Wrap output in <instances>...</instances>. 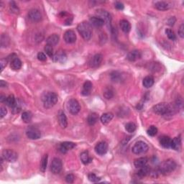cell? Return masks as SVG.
I'll return each mask as SVG.
<instances>
[{
	"instance_id": "1",
	"label": "cell",
	"mask_w": 184,
	"mask_h": 184,
	"mask_svg": "<svg viewBox=\"0 0 184 184\" xmlns=\"http://www.w3.org/2000/svg\"><path fill=\"white\" fill-rule=\"evenodd\" d=\"M176 109L173 105L169 104L168 103H159L153 107V111L155 114L162 116H171L175 114Z\"/></svg>"
},
{
	"instance_id": "2",
	"label": "cell",
	"mask_w": 184,
	"mask_h": 184,
	"mask_svg": "<svg viewBox=\"0 0 184 184\" xmlns=\"http://www.w3.org/2000/svg\"><path fill=\"white\" fill-rule=\"evenodd\" d=\"M177 164L173 159H168L163 161L158 167L159 173L162 175H168L176 168Z\"/></svg>"
},
{
	"instance_id": "3",
	"label": "cell",
	"mask_w": 184,
	"mask_h": 184,
	"mask_svg": "<svg viewBox=\"0 0 184 184\" xmlns=\"http://www.w3.org/2000/svg\"><path fill=\"white\" fill-rule=\"evenodd\" d=\"M42 100H43L44 107L46 109H50V108L53 107V106L56 104L58 100V97L56 94L54 93V92L48 91L44 94L43 97H42Z\"/></svg>"
},
{
	"instance_id": "4",
	"label": "cell",
	"mask_w": 184,
	"mask_h": 184,
	"mask_svg": "<svg viewBox=\"0 0 184 184\" xmlns=\"http://www.w3.org/2000/svg\"><path fill=\"white\" fill-rule=\"evenodd\" d=\"M77 30L85 41H89L92 36L91 25L87 22H83L77 26Z\"/></svg>"
},
{
	"instance_id": "5",
	"label": "cell",
	"mask_w": 184,
	"mask_h": 184,
	"mask_svg": "<svg viewBox=\"0 0 184 184\" xmlns=\"http://www.w3.org/2000/svg\"><path fill=\"white\" fill-rule=\"evenodd\" d=\"M149 150V147L147 143L143 141H138L133 145L132 151L135 155H140L147 153Z\"/></svg>"
},
{
	"instance_id": "6",
	"label": "cell",
	"mask_w": 184,
	"mask_h": 184,
	"mask_svg": "<svg viewBox=\"0 0 184 184\" xmlns=\"http://www.w3.org/2000/svg\"><path fill=\"white\" fill-rule=\"evenodd\" d=\"M2 157L5 161L9 162V163H15L18 158V154L13 150L5 149L2 151Z\"/></svg>"
},
{
	"instance_id": "7",
	"label": "cell",
	"mask_w": 184,
	"mask_h": 184,
	"mask_svg": "<svg viewBox=\"0 0 184 184\" xmlns=\"http://www.w3.org/2000/svg\"><path fill=\"white\" fill-rule=\"evenodd\" d=\"M11 56L12 58H10V55L7 58L8 61L10 62V68L13 71H19L22 68V65H23L22 61L18 58L15 54H12V55H11Z\"/></svg>"
},
{
	"instance_id": "8",
	"label": "cell",
	"mask_w": 184,
	"mask_h": 184,
	"mask_svg": "<svg viewBox=\"0 0 184 184\" xmlns=\"http://www.w3.org/2000/svg\"><path fill=\"white\" fill-rule=\"evenodd\" d=\"M68 108H69L70 113L73 115H77L81 110V106H80L79 101L75 99L69 100V103H68Z\"/></svg>"
},
{
	"instance_id": "9",
	"label": "cell",
	"mask_w": 184,
	"mask_h": 184,
	"mask_svg": "<svg viewBox=\"0 0 184 184\" xmlns=\"http://www.w3.org/2000/svg\"><path fill=\"white\" fill-rule=\"evenodd\" d=\"M63 168V163L61 159L55 157L52 161L51 165V171L53 174H58Z\"/></svg>"
},
{
	"instance_id": "10",
	"label": "cell",
	"mask_w": 184,
	"mask_h": 184,
	"mask_svg": "<svg viewBox=\"0 0 184 184\" xmlns=\"http://www.w3.org/2000/svg\"><path fill=\"white\" fill-rule=\"evenodd\" d=\"M27 17L33 23H38L42 19L41 12L37 9H30L27 14Z\"/></svg>"
},
{
	"instance_id": "11",
	"label": "cell",
	"mask_w": 184,
	"mask_h": 184,
	"mask_svg": "<svg viewBox=\"0 0 184 184\" xmlns=\"http://www.w3.org/2000/svg\"><path fill=\"white\" fill-rule=\"evenodd\" d=\"M97 15L99 16V17L104 19V21L107 24L108 27L111 28V15L107 11L104 10V9H99V10H97Z\"/></svg>"
},
{
	"instance_id": "12",
	"label": "cell",
	"mask_w": 184,
	"mask_h": 184,
	"mask_svg": "<svg viewBox=\"0 0 184 184\" xmlns=\"http://www.w3.org/2000/svg\"><path fill=\"white\" fill-rule=\"evenodd\" d=\"M63 39L66 43H73L76 41V35L74 31L69 30H67L64 33Z\"/></svg>"
},
{
	"instance_id": "13",
	"label": "cell",
	"mask_w": 184,
	"mask_h": 184,
	"mask_svg": "<svg viewBox=\"0 0 184 184\" xmlns=\"http://www.w3.org/2000/svg\"><path fill=\"white\" fill-rule=\"evenodd\" d=\"M102 61H103V55L100 53L96 54L95 55H94L93 58H92L91 60V61H90L89 63L90 67L94 68V69H96V68L99 67V65H101Z\"/></svg>"
},
{
	"instance_id": "14",
	"label": "cell",
	"mask_w": 184,
	"mask_h": 184,
	"mask_svg": "<svg viewBox=\"0 0 184 184\" xmlns=\"http://www.w3.org/2000/svg\"><path fill=\"white\" fill-rule=\"evenodd\" d=\"M95 151L98 155H104L108 151V145L105 142H100L95 146Z\"/></svg>"
},
{
	"instance_id": "15",
	"label": "cell",
	"mask_w": 184,
	"mask_h": 184,
	"mask_svg": "<svg viewBox=\"0 0 184 184\" xmlns=\"http://www.w3.org/2000/svg\"><path fill=\"white\" fill-rule=\"evenodd\" d=\"M26 135L30 140H37L41 137V131L36 128H30L26 132Z\"/></svg>"
},
{
	"instance_id": "16",
	"label": "cell",
	"mask_w": 184,
	"mask_h": 184,
	"mask_svg": "<svg viewBox=\"0 0 184 184\" xmlns=\"http://www.w3.org/2000/svg\"><path fill=\"white\" fill-rule=\"evenodd\" d=\"M76 147V144L71 142H63L59 146V150L62 153H66L69 150H71Z\"/></svg>"
},
{
	"instance_id": "17",
	"label": "cell",
	"mask_w": 184,
	"mask_h": 184,
	"mask_svg": "<svg viewBox=\"0 0 184 184\" xmlns=\"http://www.w3.org/2000/svg\"><path fill=\"white\" fill-rule=\"evenodd\" d=\"M141 57H142L141 51H139V50H134V51H132L131 52H129V53H128L127 58L128 61L134 62L137 61V60L140 59Z\"/></svg>"
},
{
	"instance_id": "18",
	"label": "cell",
	"mask_w": 184,
	"mask_h": 184,
	"mask_svg": "<svg viewBox=\"0 0 184 184\" xmlns=\"http://www.w3.org/2000/svg\"><path fill=\"white\" fill-rule=\"evenodd\" d=\"M154 6L157 9L160 11H165L170 9L171 6L167 2L164 1H157L154 2Z\"/></svg>"
},
{
	"instance_id": "19",
	"label": "cell",
	"mask_w": 184,
	"mask_h": 184,
	"mask_svg": "<svg viewBox=\"0 0 184 184\" xmlns=\"http://www.w3.org/2000/svg\"><path fill=\"white\" fill-rule=\"evenodd\" d=\"M58 122L61 127L62 128H66L68 126L67 117L63 111H59L58 115Z\"/></svg>"
},
{
	"instance_id": "20",
	"label": "cell",
	"mask_w": 184,
	"mask_h": 184,
	"mask_svg": "<svg viewBox=\"0 0 184 184\" xmlns=\"http://www.w3.org/2000/svg\"><path fill=\"white\" fill-rule=\"evenodd\" d=\"M60 40L59 35H57V34H53V35H50L48 37L47 40H46V43H47V45H51V46H54L56 45L58 43Z\"/></svg>"
},
{
	"instance_id": "21",
	"label": "cell",
	"mask_w": 184,
	"mask_h": 184,
	"mask_svg": "<svg viewBox=\"0 0 184 184\" xmlns=\"http://www.w3.org/2000/svg\"><path fill=\"white\" fill-rule=\"evenodd\" d=\"M89 22L92 25L95 26V27H102V26L105 24L104 19H102L99 17H92L90 18Z\"/></svg>"
},
{
	"instance_id": "22",
	"label": "cell",
	"mask_w": 184,
	"mask_h": 184,
	"mask_svg": "<svg viewBox=\"0 0 184 184\" xmlns=\"http://www.w3.org/2000/svg\"><path fill=\"white\" fill-rule=\"evenodd\" d=\"M147 162H148L147 157H142L135 160V161H134V165H135V166L137 168H140L147 165Z\"/></svg>"
},
{
	"instance_id": "23",
	"label": "cell",
	"mask_w": 184,
	"mask_h": 184,
	"mask_svg": "<svg viewBox=\"0 0 184 184\" xmlns=\"http://www.w3.org/2000/svg\"><path fill=\"white\" fill-rule=\"evenodd\" d=\"M172 139L168 136H163L160 138V143L165 148H171Z\"/></svg>"
},
{
	"instance_id": "24",
	"label": "cell",
	"mask_w": 184,
	"mask_h": 184,
	"mask_svg": "<svg viewBox=\"0 0 184 184\" xmlns=\"http://www.w3.org/2000/svg\"><path fill=\"white\" fill-rule=\"evenodd\" d=\"M92 87H93V84H92V83L91 81H86L85 83H83V90H82L81 94L84 96L89 95L90 93H91Z\"/></svg>"
},
{
	"instance_id": "25",
	"label": "cell",
	"mask_w": 184,
	"mask_h": 184,
	"mask_svg": "<svg viewBox=\"0 0 184 184\" xmlns=\"http://www.w3.org/2000/svg\"><path fill=\"white\" fill-rule=\"evenodd\" d=\"M119 26H120L122 30L125 33H128L131 30L130 23L127 20H126V19H122V20H120V22H119Z\"/></svg>"
},
{
	"instance_id": "26",
	"label": "cell",
	"mask_w": 184,
	"mask_h": 184,
	"mask_svg": "<svg viewBox=\"0 0 184 184\" xmlns=\"http://www.w3.org/2000/svg\"><path fill=\"white\" fill-rule=\"evenodd\" d=\"M150 173H151L150 168L146 165H145V166L142 167L140 168V171L137 172V175L140 178H143V177L146 176V175H150Z\"/></svg>"
},
{
	"instance_id": "27",
	"label": "cell",
	"mask_w": 184,
	"mask_h": 184,
	"mask_svg": "<svg viewBox=\"0 0 184 184\" xmlns=\"http://www.w3.org/2000/svg\"><path fill=\"white\" fill-rule=\"evenodd\" d=\"M53 58L54 59V61H58L61 62V63H63V62H65V60H66V55L65 53L63 51H59L58 52L53 55Z\"/></svg>"
},
{
	"instance_id": "28",
	"label": "cell",
	"mask_w": 184,
	"mask_h": 184,
	"mask_svg": "<svg viewBox=\"0 0 184 184\" xmlns=\"http://www.w3.org/2000/svg\"><path fill=\"white\" fill-rule=\"evenodd\" d=\"M80 158H81V161L82 163H83L84 165H87L91 163L92 161V158L90 157L89 153L88 151H84L80 155Z\"/></svg>"
},
{
	"instance_id": "29",
	"label": "cell",
	"mask_w": 184,
	"mask_h": 184,
	"mask_svg": "<svg viewBox=\"0 0 184 184\" xmlns=\"http://www.w3.org/2000/svg\"><path fill=\"white\" fill-rule=\"evenodd\" d=\"M113 117H114V115L112 113L107 112V113L103 114V115H101V118H100V119H101V122L104 124V125H107V124L109 123V122H111V119H113Z\"/></svg>"
},
{
	"instance_id": "30",
	"label": "cell",
	"mask_w": 184,
	"mask_h": 184,
	"mask_svg": "<svg viewBox=\"0 0 184 184\" xmlns=\"http://www.w3.org/2000/svg\"><path fill=\"white\" fill-rule=\"evenodd\" d=\"M154 79L153 76H146L145 79H143V84L144 86V87L147 88V89H149V88L152 87L154 84Z\"/></svg>"
},
{
	"instance_id": "31",
	"label": "cell",
	"mask_w": 184,
	"mask_h": 184,
	"mask_svg": "<svg viewBox=\"0 0 184 184\" xmlns=\"http://www.w3.org/2000/svg\"><path fill=\"white\" fill-rule=\"evenodd\" d=\"M181 140L180 137H175L172 140L171 148L175 150H179L181 148Z\"/></svg>"
},
{
	"instance_id": "32",
	"label": "cell",
	"mask_w": 184,
	"mask_h": 184,
	"mask_svg": "<svg viewBox=\"0 0 184 184\" xmlns=\"http://www.w3.org/2000/svg\"><path fill=\"white\" fill-rule=\"evenodd\" d=\"M103 94L107 99H111L114 97V89L111 87H106L104 90Z\"/></svg>"
},
{
	"instance_id": "33",
	"label": "cell",
	"mask_w": 184,
	"mask_h": 184,
	"mask_svg": "<svg viewBox=\"0 0 184 184\" xmlns=\"http://www.w3.org/2000/svg\"><path fill=\"white\" fill-rule=\"evenodd\" d=\"M98 119V115L96 113H91L89 115V117L87 118V122L89 125H94L97 122Z\"/></svg>"
},
{
	"instance_id": "34",
	"label": "cell",
	"mask_w": 184,
	"mask_h": 184,
	"mask_svg": "<svg viewBox=\"0 0 184 184\" xmlns=\"http://www.w3.org/2000/svg\"><path fill=\"white\" fill-rule=\"evenodd\" d=\"M33 119V115L30 111H25L22 115V119L25 123H30Z\"/></svg>"
},
{
	"instance_id": "35",
	"label": "cell",
	"mask_w": 184,
	"mask_h": 184,
	"mask_svg": "<svg viewBox=\"0 0 184 184\" xmlns=\"http://www.w3.org/2000/svg\"><path fill=\"white\" fill-rule=\"evenodd\" d=\"M5 103H6V104L8 106V107L12 108L16 104V103H17L16 102V99H15V96L11 94V95H9V97H7V99H6Z\"/></svg>"
},
{
	"instance_id": "36",
	"label": "cell",
	"mask_w": 184,
	"mask_h": 184,
	"mask_svg": "<svg viewBox=\"0 0 184 184\" xmlns=\"http://www.w3.org/2000/svg\"><path fill=\"white\" fill-rule=\"evenodd\" d=\"M48 155H44L43 157H42L41 163V170L42 172H45L46 170V168H47L48 165Z\"/></svg>"
},
{
	"instance_id": "37",
	"label": "cell",
	"mask_w": 184,
	"mask_h": 184,
	"mask_svg": "<svg viewBox=\"0 0 184 184\" xmlns=\"http://www.w3.org/2000/svg\"><path fill=\"white\" fill-rule=\"evenodd\" d=\"M137 129V126L135 123L133 122H129L126 124L125 125V129L127 130L129 133H133Z\"/></svg>"
},
{
	"instance_id": "38",
	"label": "cell",
	"mask_w": 184,
	"mask_h": 184,
	"mask_svg": "<svg viewBox=\"0 0 184 184\" xmlns=\"http://www.w3.org/2000/svg\"><path fill=\"white\" fill-rule=\"evenodd\" d=\"M9 43V38L8 37V36L5 34H3L1 36V45L2 48L7 47Z\"/></svg>"
},
{
	"instance_id": "39",
	"label": "cell",
	"mask_w": 184,
	"mask_h": 184,
	"mask_svg": "<svg viewBox=\"0 0 184 184\" xmlns=\"http://www.w3.org/2000/svg\"><path fill=\"white\" fill-rule=\"evenodd\" d=\"M147 135L151 136V137H154V136H155L157 135V128L155 127V126H150L148 128V129H147Z\"/></svg>"
},
{
	"instance_id": "40",
	"label": "cell",
	"mask_w": 184,
	"mask_h": 184,
	"mask_svg": "<svg viewBox=\"0 0 184 184\" xmlns=\"http://www.w3.org/2000/svg\"><path fill=\"white\" fill-rule=\"evenodd\" d=\"M44 51H45L46 54H47V55H48V56L53 58V55H54V54H53V46L49 45H46L45 46V48H44Z\"/></svg>"
},
{
	"instance_id": "41",
	"label": "cell",
	"mask_w": 184,
	"mask_h": 184,
	"mask_svg": "<svg viewBox=\"0 0 184 184\" xmlns=\"http://www.w3.org/2000/svg\"><path fill=\"white\" fill-rule=\"evenodd\" d=\"M165 33L168 37V39L171 40V41H175L176 39V36H175L174 32L171 29H166L165 30Z\"/></svg>"
},
{
	"instance_id": "42",
	"label": "cell",
	"mask_w": 184,
	"mask_h": 184,
	"mask_svg": "<svg viewBox=\"0 0 184 184\" xmlns=\"http://www.w3.org/2000/svg\"><path fill=\"white\" fill-rule=\"evenodd\" d=\"M111 79L113 81H120L121 79V74L119 73H118L117 71H114L111 73Z\"/></svg>"
},
{
	"instance_id": "43",
	"label": "cell",
	"mask_w": 184,
	"mask_h": 184,
	"mask_svg": "<svg viewBox=\"0 0 184 184\" xmlns=\"http://www.w3.org/2000/svg\"><path fill=\"white\" fill-rule=\"evenodd\" d=\"M88 179H89L90 181L93 182V183H97V182H99L100 180H101V179L99 177H97L94 173L89 174V175H88Z\"/></svg>"
},
{
	"instance_id": "44",
	"label": "cell",
	"mask_w": 184,
	"mask_h": 184,
	"mask_svg": "<svg viewBox=\"0 0 184 184\" xmlns=\"http://www.w3.org/2000/svg\"><path fill=\"white\" fill-rule=\"evenodd\" d=\"M10 9L12 12L15 14L19 13V9H18L17 6L15 4V2H10Z\"/></svg>"
},
{
	"instance_id": "45",
	"label": "cell",
	"mask_w": 184,
	"mask_h": 184,
	"mask_svg": "<svg viewBox=\"0 0 184 184\" xmlns=\"http://www.w3.org/2000/svg\"><path fill=\"white\" fill-rule=\"evenodd\" d=\"M74 179H75V177L73 174H69V175H67L66 176H65V181H66L67 183H73Z\"/></svg>"
},
{
	"instance_id": "46",
	"label": "cell",
	"mask_w": 184,
	"mask_h": 184,
	"mask_svg": "<svg viewBox=\"0 0 184 184\" xmlns=\"http://www.w3.org/2000/svg\"><path fill=\"white\" fill-rule=\"evenodd\" d=\"M8 60L7 58H2L1 59V61H0V65H1V72L3 71L4 69L6 67V65H7V64L8 63Z\"/></svg>"
},
{
	"instance_id": "47",
	"label": "cell",
	"mask_w": 184,
	"mask_h": 184,
	"mask_svg": "<svg viewBox=\"0 0 184 184\" xmlns=\"http://www.w3.org/2000/svg\"><path fill=\"white\" fill-rule=\"evenodd\" d=\"M37 59L41 61H45L47 60V58H46V55L45 53H42V52H40L37 54Z\"/></svg>"
},
{
	"instance_id": "48",
	"label": "cell",
	"mask_w": 184,
	"mask_h": 184,
	"mask_svg": "<svg viewBox=\"0 0 184 184\" xmlns=\"http://www.w3.org/2000/svg\"><path fill=\"white\" fill-rule=\"evenodd\" d=\"M7 114V110L5 107H1L0 108V117H1L2 119L4 117H5Z\"/></svg>"
},
{
	"instance_id": "49",
	"label": "cell",
	"mask_w": 184,
	"mask_h": 184,
	"mask_svg": "<svg viewBox=\"0 0 184 184\" xmlns=\"http://www.w3.org/2000/svg\"><path fill=\"white\" fill-rule=\"evenodd\" d=\"M115 7L116 9H119V10H122L124 9V5L120 2H116L115 4Z\"/></svg>"
},
{
	"instance_id": "50",
	"label": "cell",
	"mask_w": 184,
	"mask_h": 184,
	"mask_svg": "<svg viewBox=\"0 0 184 184\" xmlns=\"http://www.w3.org/2000/svg\"><path fill=\"white\" fill-rule=\"evenodd\" d=\"M179 35L181 38H183L184 37V25L183 24L180 26L179 29Z\"/></svg>"
},
{
	"instance_id": "51",
	"label": "cell",
	"mask_w": 184,
	"mask_h": 184,
	"mask_svg": "<svg viewBox=\"0 0 184 184\" xmlns=\"http://www.w3.org/2000/svg\"><path fill=\"white\" fill-rule=\"evenodd\" d=\"M175 21H176V19H175V17H173L170 18L169 20H168V25H169L170 26H173V25H174V24H175Z\"/></svg>"
},
{
	"instance_id": "52",
	"label": "cell",
	"mask_w": 184,
	"mask_h": 184,
	"mask_svg": "<svg viewBox=\"0 0 184 184\" xmlns=\"http://www.w3.org/2000/svg\"><path fill=\"white\" fill-rule=\"evenodd\" d=\"M7 86V83H6L5 81H3V80H1V81H0V87H1L2 88L6 87Z\"/></svg>"
},
{
	"instance_id": "53",
	"label": "cell",
	"mask_w": 184,
	"mask_h": 184,
	"mask_svg": "<svg viewBox=\"0 0 184 184\" xmlns=\"http://www.w3.org/2000/svg\"><path fill=\"white\" fill-rule=\"evenodd\" d=\"M6 99H7V97H6L4 95L0 96V101H1V102H5Z\"/></svg>"
}]
</instances>
